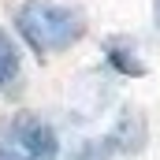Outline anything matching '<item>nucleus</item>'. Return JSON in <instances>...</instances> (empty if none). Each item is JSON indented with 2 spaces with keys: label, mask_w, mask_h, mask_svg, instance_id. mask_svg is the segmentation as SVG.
<instances>
[{
  "label": "nucleus",
  "mask_w": 160,
  "mask_h": 160,
  "mask_svg": "<svg viewBox=\"0 0 160 160\" xmlns=\"http://www.w3.org/2000/svg\"><path fill=\"white\" fill-rule=\"evenodd\" d=\"M0 160H38V153H34L19 134L8 127V134L0 138Z\"/></svg>",
  "instance_id": "4"
},
{
  "label": "nucleus",
  "mask_w": 160,
  "mask_h": 160,
  "mask_svg": "<svg viewBox=\"0 0 160 160\" xmlns=\"http://www.w3.org/2000/svg\"><path fill=\"white\" fill-rule=\"evenodd\" d=\"M15 26L26 38V45L38 56H52L71 48L86 34V15L75 4H60V0H26L15 11Z\"/></svg>",
  "instance_id": "1"
},
{
  "label": "nucleus",
  "mask_w": 160,
  "mask_h": 160,
  "mask_svg": "<svg viewBox=\"0 0 160 160\" xmlns=\"http://www.w3.org/2000/svg\"><path fill=\"white\" fill-rule=\"evenodd\" d=\"M11 130L38 153V160H52L56 157V149H60V142H56V130L48 127V123L41 119V116H30V112H22V116H15L11 119Z\"/></svg>",
  "instance_id": "2"
},
{
  "label": "nucleus",
  "mask_w": 160,
  "mask_h": 160,
  "mask_svg": "<svg viewBox=\"0 0 160 160\" xmlns=\"http://www.w3.org/2000/svg\"><path fill=\"white\" fill-rule=\"evenodd\" d=\"M19 67H22V60H19V48H15V41H11L4 30H0V86H8V82H15V78H19Z\"/></svg>",
  "instance_id": "3"
},
{
  "label": "nucleus",
  "mask_w": 160,
  "mask_h": 160,
  "mask_svg": "<svg viewBox=\"0 0 160 160\" xmlns=\"http://www.w3.org/2000/svg\"><path fill=\"white\" fill-rule=\"evenodd\" d=\"M153 19H157V30H160V0H153Z\"/></svg>",
  "instance_id": "5"
}]
</instances>
